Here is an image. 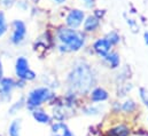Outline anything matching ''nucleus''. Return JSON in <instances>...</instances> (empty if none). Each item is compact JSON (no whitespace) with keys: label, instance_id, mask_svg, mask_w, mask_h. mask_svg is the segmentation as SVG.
<instances>
[{"label":"nucleus","instance_id":"nucleus-1","mask_svg":"<svg viewBox=\"0 0 148 136\" xmlns=\"http://www.w3.org/2000/svg\"><path fill=\"white\" fill-rule=\"evenodd\" d=\"M68 80L74 90L78 93H85L93 84V74L88 67L78 65L71 71Z\"/></svg>","mask_w":148,"mask_h":136},{"label":"nucleus","instance_id":"nucleus-2","mask_svg":"<svg viewBox=\"0 0 148 136\" xmlns=\"http://www.w3.org/2000/svg\"><path fill=\"white\" fill-rule=\"evenodd\" d=\"M59 38L62 42L68 45V47L71 50H77L83 46L84 39L83 35L70 29H62L59 32Z\"/></svg>","mask_w":148,"mask_h":136},{"label":"nucleus","instance_id":"nucleus-3","mask_svg":"<svg viewBox=\"0 0 148 136\" xmlns=\"http://www.w3.org/2000/svg\"><path fill=\"white\" fill-rule=\"evenodd\" d=\"M52 96H53V94L51 93V90L48 88L39 87V88L34 89L32 92H30V94L28 96L27 104L30 109H34V107H37L39 105H41L46 101H49Z\"/></svg>","mask_w":148,"mask_h":136},{"label":"nucleus","instance_id":"nucleus-4","mask_svg":"<svg viewBox=\"0 0 148 136\" xmlns=\"http://www.w3.org/2000/svg\"><path fill=\"white\" fill-rule=\"evenodd\" d=\"M14 87V81L9 78H2L0 80V96L2 100L8 101L10 99V93Z\"/></svg>","mask_w":148,"mask_h":136},{"label":"nucleus","instance_id":"nucleus-5","mask_svg":"<svg viewBox=\"0 0 148 136\" xmlns=\"http://www.w3.org/2000/svg\"><path fill=\"white\" fill-rule=\"evenodd\" d=\"M52 135L53 136H74L73 132L64 122H55L52 125Z\"/></svg>","mask_w":148,"mask_h":136},{"label":"nucleus","instance_id":"nucleus-6","mask_svg":"<svg viewBox=\"0 0 148 136\" xmlns=\"http://www.w3.org/2000/svg\"><path fill=\"white\" fill-rule=\"evenodd\" d=\"M13 25H14V33H13V37H12V40H13V42L17 44V42L22 41V39L24 38L25 25L21 21H15L13 23Z\"/></svg>","mask_w":148,"mask_h":136},{"label":"nucleus","instance_id":"nucleus-7","mask_svg":"<svg viewBox=\"0 0 148 136\" xmlns=\"http://www.w3.org/2000/svg\"><path fill=\"white\" fill-rule=\"evenodd\" d=\"M83 18H84V13H83L82 10L74 9V10H71L70 14L68 15V17H67V23H68V25L71 27V28H77V27L82 23Z\"/></svg>","mask_w":148,"mask_h":136},{"label":"nucleus","instance_id":"nucleus-8","mask_svg":"<svg viewBox=\"0 0 148 136\" xmlns=\"http://www.w3.org/2000/svg\"><path fill=\"white\" fill-rule=\"evenodd\" d=\"M29 71V63L24 57H20L16 61V74L18 78L24 79L25 74Z\"/></svg>","mask_w":148,"mask_h":136},{"label":"nucleus","instance_id":"nucleus-9","mask_svg":"<svg viewBox=\"0 0 148 136\" xmlns=\"http://www.w3.org/2000/svg\"><path fill=\"white\" fill-rule=\"evenodd\" d=\"M130 128L126 125H117L107 132V136H130Z\"/></svg>","mask_w":148,"mask_h":136},{"label":"nucleus","instance_id":"nucleus-10","mask_svg":"<svg viewBox=\"0 0 148 136\" xmlns=\"http://www.w3.org/2000/svg\"><path fill=\"white\" fill-rule=\"evenodd\" d=\"M111 44L107 39H99L95 44H94V49L98 54L100 55H107V53L110 49Z\"/></svg>","mask_w":148,"mask_h":136},{"label":"nucleus","instance_id":"nucleus-11","mask_svg":"<svg viewBox=\"0 0 148 136\" xmlns=\"http://www.w3.org/2000/svg\"><path fill=\"white\" fill-rule=\"evenodd\" d=\"M108 99V93L103 88H95L91 94V100L93 102H102Z\"/></svg>","mask_w":148,"mask_h":136},{"label":"nucleus","instance_id":"nucleus-12","mask_svg":"<svg viewBox=\"0 0 148 136\" xmlns=\"http://www.w3.org/2000/svg\"><path fill=\"white\" fill-rule=\"evenodd\" d=\"M32 116H34L35 120L39 124H48L51 121V117L41 110H35L32 112Z\"/></svg>","mask_w":148,"mask_h":136},{"label":"nucleus","instance_id":"nucleus-13","mask_svg":"<svg viewBox=\"0 0 148 136\" xmlns=\"http://www.w3.org/2000/svg\"><path fill=\"white\" fill-rule=\"evenodd\" d=\"M9 136H20L21 135V120L15 119L8 127Z\"/></svg>","mask_w":148,"mask_h":136},{"label":"nucleus","instance_id":"nucleus-14","mask_svg":"<svg viewBox=\"0 0 148 136\" xmlns=\"http://www.w3.org/2000/svg\"><path fill=\"white\" fill-rule=\"evenodd\" d=\"M98 24H99V21H98V18H95V17H88L87 18V21L85 22V30L86 31H93L97 27H98Z\"/></svg>","mask_w":148,"mask_h":136},{"label":"nucleus","instance_id":"nucleus-15","mask_svg":"<svg viewBox=\"0 0 148 136\" xmlns=\"http://www.w3.org/2000/svg\"><path fill=\"white\" fill-rule=\"evenodd\" d=\"M105 58L110 63L111 68H116V67H118V64H119V57H118V55L115 54V53H112L110 55H106Z\"/></svg>","mask_w":148,"mask_h":136},{"label":"nucleus","instance_id":"nucleus-16","mask_svg":"<svg viewBox=\"0 0 148 136\" xmlns=\"http://www.w3.org/2000/svg\"><path fill=\"white\" fill-rule=\"evenodd\" d=\"M136 107H137V105L133 101H126L122 105V109H123L124 112H132Z\"/></svg>","mask_w":148,"mask_h":136},{"label":"nucleus","instance_id":"nucleus-17","mask_svg":"<svg viewBox=\"0 0 148 136\" xmlns=\"http://www.w3.org/2000/svg\"><path fill=\"white\" fill-rule=\"evenodd\" d=\"M7 30V27H6V22H5V17H3V14L0 13V35L6 32Z\"/></svg>","mask_w":148,"mask_h":136},{"label":"nucleus","instance_id":"nucleus-18","mask_svg":"<svg viewBox=\"0 0 148 136\" xmlns=\"http://www.w3.org/2000/svg\"><path fill=\"white\" fill-rule=\"evenodd\" d=\"M140 97H141V100L144 101V103L148 107V89H145V88L140 89Z\"/></svg>","mask_w":148,"mask_h":136},{"label":"nucleus","instance_id":"nucleus-19","mask_svg":"<svg viewBox=\"0 0 148 136\" xmlns=\"http://www.w3.org/2000/svg\"><path fill=\"white\" fill-rule=\"evenodd\" d=\"M108 38L109 39H107L110 44H115V42H118V40H119V37L117 35L116 33H110L108 35Z\"/></svg>","mask_w":148,"mask_h":136},{"label":"nucleus","instance_id":"nucleus-20","mask_svg":"<svg viewBox=\"0 0 148 136\" xmlns=\"http://www.w3.org/2000/svg\"><path fill=\"white\" fill-rule=\"evenodd\" d=\"M0 2L6 7H10L14 3V0H0Z\"/></svg>","mask_w":148,"mask_h":136},{"label":"nucleus","instance_id":"nucleus-21","mask_svg":"<svg viewBox=\"0 0 148 136\" xmlns=\"http://www.w3.org/2000/svg\"><path fill=\"white\" fill-rule=\"evenodd\" d=\"M145 42L147 44V46H148V32L145 33Z\"/></svg>","mask_w":148,"mask_h":136},{"label":"nucleus","instance_id":"nucleus-22","mask_svg":"<svg viewBox=\"0 0 148 136\" xmlns=\"http://www.w3.org/2000/svg\"><path fill=\"white\" fill-rule=\"evenodd\" d=\"M1 75H2V68H1V63H0V78H1Z\"/></svg>","mask_w":148,"mask_h":136},{"label":"nucleus","instance_id":"nucleus-23","mask_svg":"<svg viewBox=\"0 0 148 136\" xmlns=\"http://www.w3.org/2000/svg\"><path fill=\"white\" fill-rule=\"evenodd\" d=\"M56 1H58V2H63L64 0H56Z\"/></svg>","mask_w":148,"mask_h":136},{"label":"nucleus","instance_id":"nucleus-24","mask_svg":"<svg viewBox=\"0 0 148 136\" xmlns=\"http://www.w3.org/2000/svg\"><path fill=\"white\" fill-rule=\"evenodd\" d=\"M144 136H148V134H147V135H144Z\"/></svg>","mask_w":148,"mask_h":136}]
</instances>
